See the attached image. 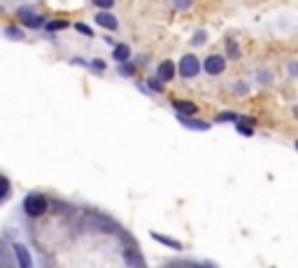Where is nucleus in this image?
<instances>
[{
    "instance_id": "obj_23",
    "label": "nucleus",
    "mask_w": 298,
    "mask_h": 268,
    "mask_svg": "<svg viewBox=\"0 0 298 268\" xmlns=\"http://www.w3.org/2000/svg\"><path fill=\"white\" fill-rule=\"evenodd\" d=\"M74 28H77L79 33H84V35H93V31H91L86 23H74Z\"/></svg>"
},
{
    "instance_id": "obj_6",
    "label": "nucleus",
    "mask_w": 298,
    "mask_h": 268,
    "mask_svg": "<svg viewBox=\"0 0 298 268\" xmlns=\"http://www.w3.org/2000/svg\"><path fill=\"white\" fill-rule=\"evenodd\" d=\"M182 126H186V129H193V131H207L210 129V124H205V121H198V119H193L191 115H177Z\"/></svg>"
},
{
    "instance_id": "obj_4",
    "label": "nucleus",
    "mask_w": 298,
    "mask_h": 268,
    "mask_svg": "<svg viewBox=\"0 0 298 268\" xmlns=\"http://www.w3.org/2000/svg\"><path fill=\"white\" fill-rule=\"evenodd\" d=\"M177 73V68L172 63L170 58H166V61H161L159 63V70H156V77H159L161 82H172V77Z\"/></svg>"
},
{
    "instance_id": "obj_10",
    "label": "nucleus",
    "mask_w": 298,
    "mask_h": 268,
    "mask_svg": "<svg viewBox=\"0 0 298 268\" xmlns=\"http://www.w3.org/2000/svg\"><path fill=\"white\" fill-rule=\"evenodd\" d=\"M172 105H175V110H177V112H182V115H196V105H193V103H186V100H175Z\"/></svg>"
},
{
    "instance_id": "obj_11",
    "label": "nucleus",
    "mask_w": 298,
    "mask_h": 268,
    "mask_svg": "<svg viewBox=\"0 0 298 268\" xmlns=\"http://www.w3.org/2000/svg\"><path fill=\"white\" fill-rule=\"evenodd\" d=\"M14 249H17V254H19V264H21L23 268H31V254L26 252V247L23 245H14Z\"/></svg>"
},
{
    "instance_id": "obj_3",
    "label": "nucleus",
    "mask_w": 298,
    "mask_h": 268,
    "mask_svg": "<svg viewBox=\"0 0 298 268\" xmlns=\"http://www.w3.org/2000/svg\"><path fill=\"white\" fill-rule=\"evenodd\" d=\"M203 68H205L207 75H222L224 70H226V58L219 56V54H212V56H207L203 61Z\"/></svg>"
},
{
    "instance_id": "obj_2",
    "label": "nucleus",
    "mask_w": 298,
    "mask_h": 268,
    "mask_svg": "<svg viewBox=\"0 0 298 268\" xmlns=\"http://www.w3.org/2000/svg\"><path fill=\"white\" fill-rule=\"evenodd\" d=\"M23 210L31 214V217H40L42 212H47V201H44L42 193H28L26 201H23Z\"/></svg>"
},
{
    "instance_id": "obj_9",
    "label": "nucleus",
    "mask_w": 298,
    "mask_h": 268,
    "mask_svg": "<svg viewBox=\"0 0 298 268\" xmlns=\"http://www.w3.org/2000/svg\"><path fill=\"white\" fill-rule=\"evenodd\" d=\"M151 236H154V240H159L161 245L172 247V249H182V243H180V240H172V238H168V236H161V233H151Z\"/></svg>"
},
{
    "instance_id": "obj_26",
    "label": "nucleus",
    "mask_w": 298,
    "mask_h": 268,
    "mask_svg": "<svg viewBox=\"0 0 298 268\" xmlns=\"http://www.w3.org/2000/svg\"><path fill=\"white\" fill-rule=\"evenodd\" d=\"M294 115H296V117H298V107H294Z\"/></svg>"
},
{
    "instance_id": "obj_13",
    "label": "nucleus",
    "mask_w": 298,
    "mask_h": 268,
    "mask_svg": "<svg viewBox=\"0 0 298 268\" xmlns=\"http://www.w3.org/2000/svg\"><path fill=\"white\" fill-rule=\"evenodd\" d=\"M147 86L151 89V91H156V94H163V82H161L159 77H149Z\"/></svg>"
},
{
    "instance_id": "obj_1",
    "label": "nucleus",
    "mask_w": 298,
    "mask_h": 268,
    "mask_svg": "<svg viewBox=\"0 0 298 268\" xmlns=\"http://www.w3.org/2000/svg\"><path fill=\"white\" fill-rule=\"evenodd\" d=\"M201 68H203V63L193 56V54H184L182 61L177 63V73H180V77H184V79H191V77H196L201 73Z\"/></svg>"
},
{
    "instance_id": "obj_7",
    "label": "nucleus",
    "mask_w": 298,
    "mask_h": 268,
    "mask_svg": "<svg viewBox=\"0 0 298 268\" xmlns=\"http://www.w3.org/2000/svg\"><path fill=\"white\" fill-rule=\"evenodd\" d=\"M19 17H21V21L26 23V26H31V28H40L44 23L42 17H37V14H33L31 10H19Z\"/></svg>"
},
{
    "instance_id": "obj_22",
    "label": "nucleus",
    "mask_w": 298,
    "mask_h": 268,
    "mask_svg": "<svg viewBox=\"0 0 298 268\" xmlns=\"http://www.w3.org/2000/svg\"><path fill=\"white\" fill-rule=\"evenodd\" d=\"M191 2L193 0H175V7H177V10H189Z\"/></svg>"
},
{
    "instance_id": "obj_17",
    "label": "nucleus",
    "mask_w": 298,
    "mask_h": 268,
    "mask_svg": "<svg viewBox=\"0 0 298 268\" xmlns=\"http://www.w3.org/2000/svg\"><path fill=\"white\" fill-rule=\"evenodd\" d=\"M68 28V21H49L47 23V31H63Z\"/></svg>"
},
{
    "instance_id": "obj_21",
    "label": "nucleus",
    "mask_w": 298,
    "mask_h": 268,
    "mask_svg": "<svg viewBox=\"0 0 298 268\" xmlns=\"http://www.w3.org/2000/svg\"><path fill=\"white\" fill-rule=\"evenodd\" d=\"M91 68H96L98 73H103L107 65H105V61H103V58H93V61H91Z\"/></svg>"
},
{
    "instance_id": "obj_16",
    "label": "nucleus",
    "mask_w": 298,
    "mask_h": 268,
    "mask_svg": "<svg viewBox=\"0 0 298 268\" xmlns=\"http://www.w3.org/2000/svg\"><path fill=\"white\" fill-rule=\"evenodd\" d=\"M238 119H240V117H238V115H233V112H222V115H217V121H222V124H224V121H238Z\"/></svg>"
},
{
    "instance_id": "obj_8",
    "label": "nucleus",
    "mask_w": 298,
    "mask_h": 268,
    "mask_svg": "<svg viewBox=\"0 0 298 268\" xmlns=\"http://www.w3.org/2000/svg\"><path fill=\"white\" fill-rule=\"evenodd\" d=\"M130 58V47L128 44H117L114 47V61L121 63V61H128Z\"/></svg>"
},
{
    "instance_id": "obj_12",
    "label": "nucleus",
    "mask_w": 298,
    "mask_h": 268,
    "mask_svg": "<svg viewBox=\"0 0 298 268\" xmlns=\"http://www.w3.org/2000/svg\"><path fill=\"white\" fill-rule=\"evenodd\" d=\"M119 73L124 77H133L135 75V65L130 63V61H121V63H119Z\"/></svg>"
},
{
    "instance_id": "obj_5",
    "label": "nucleus",
    "mask_w": 298,
    "mask_h": 268,
    "mask_svg": "<svg viewBox=\"0 0 298 268\" xmlns=\"http://www.w3.org/2000/svg\"><path fill=\"white\" fill-rule=\"evenodd\" d=\"M96 23H98V26H103L105 31H117V28H119L117 17H114V14H110L107 10L98 12V14H96Z\"/></svg>"
},
{
    "instance_id": "obj_20",
    "label": "nucleus",
    "mask_w": 298,
    "mask_h": 268,
    "mask_svg": "<svg viewBox=\"0 0 298 268\" xmlns=\"http://www.w3.org/2000/svg\"><path fill=\"white\" fill-rule=\"evenodd\" d=\"M228 56H231V58H240V49H238V42H233V40L228 42Z\"/></svg>"
},
{
    "instance_id": "obj_15",
    "label": "nucleus",
    "mask_w": 298,
    "mask_h": 268,
    "mask_svg": "<svg viewBox=\"0 0 298 268\" xmlns=\"http://www.w3.org/2000/svg\"><path fill=\"white\" fill-rule=\"evenodd\" d=\"M96 7H100V10H112L114 7V0H91Z\"/></svg>"
},
{
    "instance_id": "obj_18",
    "label": "nucleus",
    "mask_w": 298,
    "mask_h": 268,
    "mask_svg": "<svg viewBox=\"0 0 298 268\" xmlns=\"http://www.w3.org/2000/svg\"><path fill=\"white\" fill-rule=\"evenodd\" d=\"M205 40H207V35H205V31H198V33H196V35H193L191 44H193V47H201V44L205 42Z\"/></svg>"
},
{
    "instance_id": "obj_14",
    "label": "nucleus",
    "mask_w": 298,
    "mask_h": 268,
    "mask_svg": "<svg viewBox=\"0 0 298 268\" xmlns=\"http://www.w3.org/2000/svg\"><path fill=\"white\" fill-rule=\"evenodd\" d=\"M126 261L128 264H135V266H145V259L140 254H133V252H126Z\"/></svg>"
},
{
    "instance_id": "obj_19",
    "label": "nucleus",
    "mask_w": 298,
    "mask_h": 268,
    "mask_svg": "<svg viewBox=\"0 0 298 268\" xmlns=\"http://www.w3.org/2000/svg\"><path fill=\"white\" fill-rule=\"evenodd\" d=\"M238 133H242V135H252L254 129H252V126H247L245 121H240V119H238Z\"/></svg>"
},
{
    "instance_id": "obj_24",
    "label": "nucleus",
    "mask_w": 298,
    "mask_h": 268,
    "mask_svg": "<svg viewBox=\"0 0 298 268\" xmlns=\"http://www.w3.org/2000/svg\"><path fill=\"white\" fill-rule=\"evenodd\" d=\"M7 189H10V184H7V180L5 177H0V198L7 193Z\"/></svg>"
},
{
    "instance_id": "obj_25",
    "label": "nucleus",
    "mask_w": 298,
    "mask_h": 268,
    "mask_svg": "<svg viewBox=\"0 0 298 268\" xmlns=\"http://www.w3.org/2000/svg\"><path fill=\"white\" fill-rule=\"evenodd\" d=\"M289 75H291V77H298V61L289 63Z\"/></svg>"
}]
</instances>
